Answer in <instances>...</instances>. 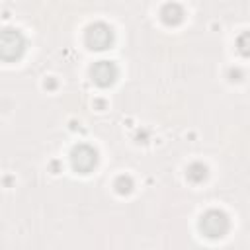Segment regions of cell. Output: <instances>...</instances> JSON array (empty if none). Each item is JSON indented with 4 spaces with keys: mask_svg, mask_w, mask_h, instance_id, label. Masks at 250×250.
Here are the masks:
<instances>
[{
    "mask_svg": "<svg viewBox=\"0 0 250 250\" xmlns=\"http://www.w3.org/2000/svg\"><path fill=\"white\" fill-rule=\"evenodd\" d=\"M0 51L4 59H14L21 51V37L14 29H6L0 39Z\"/></svg>",
    "mask_w": 250,
    "mask_h": 250,
    "instance_id": "cell-1",
    "label": "cell"
},
{
    "mask_svg": "<svg viewBox=\"0 0 250 250\" xmlns=\"http://www.w3.org/2000/svg\"><path fill=\"white\" fill-rule=\"evenodd\" d=\"M201 229H205V232L209 236H221L227 229V219L221 213H209L201 221Z\"/></svg>",
    "mask_w": 250,
    "mask_h": 250,
    "instance_id": "cell-2",
    "label": "cell"
},
{
    "mask_svg": "<svg viewBox=\"0 0 250 250\" xmlns=\"http://www.w3.org/2000/svg\"><path fill=\"white\" fill-rule=\"evenodd\" d=\"M109 39H111V33H109V29L104 27V25H96V27H92L90 33H88V41L94 45V49H104V47L109 43Z\"/></svg>",
    "mask_w": 250,
    "mask_h": 250,
    "instance_id": "cell-3",
    "label": "cell"
},
{
    "mask_svg": "<svg viewBox=\"0 0 250 250\" xmlns=\"http://www.w3.org/2000/svg\"><path fill=\"white\" fill-rule=\"evenodd\" d=\"M92 74H94V78H96L98 84H109V82L113 80V76H115V68H113L109 62L102 61V62H98V64L94 66Z\"/></svg>",
    "mask_w": 250,
    "mask_h": 250,
    "instance_id": "cell-4",
    "label": "cell"
},
{
    "mask_svg": "<svg viewBox=\"0 0 250 250\" xmlns=\"http://www.w3.org/2000/svg\"><path fill=\"white\" fill-rule=\"evenodd\" d=\"M96 162V154L86 148V146H80L76 152H74V166L80 168V170H88L92 164Z\"/></svg>",
    "mask_w": 250,
    "mask_h": 250,
    "instance_id": "cell-5",
    "label": "cell"
}]
</instances>
